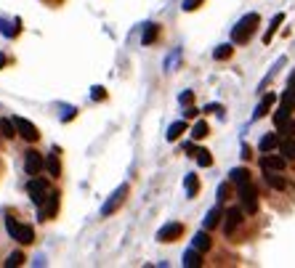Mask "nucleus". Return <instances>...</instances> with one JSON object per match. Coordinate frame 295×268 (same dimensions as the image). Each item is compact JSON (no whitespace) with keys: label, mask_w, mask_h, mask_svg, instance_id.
<instances>
[{"label":"nucleus","mask_w":295,"mask_h":268,"mask_svg":"<svg viewBox=\"0 0 295 268\" xmlns=\"http://www.w3.org/2000/svg\"><path fill=\"white\" fill-rule=\"evenodd\" d=\"M183 266L186 268H200L202 266V252L197 250V247H192L189 252H183Z\"/></svg>","instance_id":"ddd939ff"},{"label":"nucleus","mask_w":295,"mask_h":268,"mask_svg":"<svg viewBox=\"0 0 295 268\" xmlns=\"http://www.w3.org/2000/svg\"><path fill=\"white\" fill-rule=\"evenodd\" d=\"M264 178H266V184L271 188H285L287 186V181L279 175V170H264Z\"/></svg>","instance_id":"f8f14e48"},{"label":"nucleus","mask_w":295,"mask_h":268,"mask_svg":"<svg viewBox=\"0 0 295 268\" xmlns=\"http://www.w3.org/2000/svg\"><path fill=\"white\" fill-rule=\"evenodd\" d=\"M56 210H59V194L51 191L48 197H45V202L40 205V220H51L56 215Z\"/></svg>","instance_id":"6e6552de"},{"label":"nucleus","mask_w":295,"mask_h":268,"mask_svg":"<svg viewBox=\"0 0 295 268\" xmlns=\"http://www.w3.org/2000/svg\"><path fill=\"white\" fill-rule=\"evenodd\" d=\"M279 133H285L287 138H290V135H295V122H293V120L282 122V125H279Z\"/></svg>","instance_id":"2f4dec72"},{"label":"nucleus","mask_w":295,"mask_h":268,"mask_svg":"<svg viewBox=\"0 0 295 268\" xmlns=\"http://www.w3.org/2000/svg\"><path fill=\"white\" fill-rule=\"evenodd\" d=\"M192 101V90H186V93H181V104H189Z\"/></svg>","instance_id":"f704fd0d"},{"label":"nucleus","mask_w":295,"mask_h":268,"mask_svg":"<svg viewBox=\"0 0 295 268\" xmlns=\"http://www.w3.org/2000/svg\"><path fill=\"white\" fill-rule=\"evenodd\" d=\"M213 56L218 58V61H221V58H229V56H232V45H218Z\"/></svg>","instance_id":"7c9ffc66"},{"label":"nucleus","mask_w":295,"mask_h":268,"mask_svg":"<svg viewBox=\"0 0 295 268\" xmlns=\"http://www.w3.org/2000/svg\"><path fill=\"white\" fill-rule=\"evenodd\" d=\"M183 186H186V197L192 199L194 194H197V188H200V181H197V175H186V181H183Z\"/></svg>","instance_id":"5701e85b"},{"label":"nucleus","mask_w":295,"mask_h":268,"mask_svg":"<svg viewBox=\"0 0 295 268\" xmlns=\"http://www.w3.org/2000/svg\"><path fill=\"white\" fill-rule=\"evenodd\" d=\"M125 194H128V186L122 184V186H120V188H117V191L112 194V197H109V202H107V205L101 207V215H104V218H109V215H112V213L117 210V207L122 205V199H125Z\"/></svg>","instance_id":"423d86ee"},{"label":"nucleus","mask_w":295,"mask_h":268,"mask_svg":"<svg viewBox=\"0 0 295 268\" xmlns=\"http://www.w3.org/2000/svg\"><path fill=\"white\" fill-rule=\"evenodd\" d=\"M181 133H186V122H183V120L173 122V125L168 128V141H176V138H181Z\"/></svg>","instance_id":"6ab92c4d"},{"label":"nucleus","mask_w":295,"mask_h":268,"mask_svg":"<svg viewBox=\"0 0 295 268\" xmlns=\"http://www.w3.org/2000/svg\"><path fill=\"white\" fill-rule=\"evenodd\" d=\"M287 88H290L293 93H295V72H293V75H290V82H287Z\"/></svg>","instance_id":"4c0bfd02"},{"label":"nucleus","mask_w":295,"mask_h":268,"mask_svg":"<svg viewBox=\"0 0 295 268\" xmlns=\"http://www.w3.org/2000/svg\"><path fill=\"white\" fill-rule=\"evenodd\" d=\"M5 231L14 237L19 244H32L35 241V231H32V226H27V223H16L14 218H8L5 220Z\"/></svg>","instance_id":"f03ea898"},{"label":"nucleus","mask_w":295,"mask_h":268,"mask_svg":"<svg viewBox=\"0 0 295 268\" xmlns=\"http://www.w3.org/2000/svg\"><path fill=\"white\" fill-rule=\"evenodd\" d=\"M229 197V184H221L218 186V202H224Z\"/></svg>","instance_id":"473e14b6"},{"label":"nucleus","mask_w":295,"mask_h":268,"mask_svg":"<svg viewBox=\"0 0 295 268\" xmlns=\"http://www.w3.org/2000/svg\"><path fill=\"white\" fill-rule=\"evenodd\" d=\"M282 22H285V14H277V16L271 19V27L266 29V35H264V43H268V40H271V37H274V32H277V27H279Z\"/></svg>","instance_id":"393cba45"},{"label":"nucleus","mask_w":295,"mask_h":268,"mask_svg":"<svg viewBox=\"0 0 295 268\" xmlns=\"http://www.w3.org/2000/svg\"><path fill=\"white\" fill-rule=\"evenodd\" d=\"M229 181H232V184H237V186H242V184H247V181H250V173H247V167H234L232 173H229Z\"/></svg>","instance_id":"2eb2a0df"},{"label":"nucleus","mask_w":295,"mask_h":268,"mask_svg":"<svg viewBox=\"0 0 295 268\" xmlns=\"http://www.w3.org/2000/svg\"><path fill=\"white\" fill-rule=\"evenodd\" d=\"M290 112H293V109L290 107H287V104H282V107L277 109V112H274V125H282V122H287V120H290Z\"/></svg>","instance_id":"aec40b11"},{"label":"nucleus","mask_w":295,"mask_h":268,"mask_svg":"<svg viewBox=\"0 0 295 268\" xmlns=\"http://www.w3.org/2000/svg\"><path fill=\"white\" fill-rule=\"evenodd\" d=\"M258 14H247V16H242L239 22H237V27L232 29V40L234 43H247L253 37V32H255V27H258Z\"/></svg>","instance_id":"f257e3e1"},{"label":"nucleus","mask_w":295,"mask_h":268,"mask_svg":"<svg viewBox=\"0 0 295 268\" xmlns=\"http://www.w3.org/2000/svg\"><path fill=\"white\" fill-rule=\"evenodd\" d=\"M93 99H96V101L104 99V88H93Z\"/></svg>","instance_id":"c9c22d12"},{"label":"nucleus","mask_w":295,"mask_h":268,"mask_svg":"<svg viewBox=\"0 0 295 268\" xmlns=\"http://www.w3.org/2000/svg\"><path fill=\"white\" fill-rule=\"evenodd\" d=\"M285 157H274V154H264V157H261V167H264V170H279V173H282V170H285Z\"/></svg>","instance_id":"9b49d317"},{"label":"nucleus","mask_w":295,"mask_h":268,"mask_svg":"<svg viewBox=\"0 0 295 268\" xmlns=\"http://www.w3.org/2000/svg\"><path fill=\"white\" fill-rule=\"evenodd\" d=\"M22 263H24V255H22V252H11L8 258H5V266H8V268L22 266Z\"/></svg>","instance_id":"c756f323"},{"label":"nucleus","mask_w":295,"mask_h":268,"mask_svg":"<svg viewBox=\"0 0 295 268\" xmlns=\"http://www.w3.org/2000/svg\"><path fill=\"white\" fill-rule=\"evenodd\" d=\"M45 167H48L51 175H59V170H61V165H59V157H56V149L51 152V157L45 160Z\"/></svg>","instance_id":"bb28decb"},{"label":"nucleus","mask_w":295,"mask_h":268,"mask_svg":"<svg viewBox=\"0 0 295 268\" xmlns=\"http://www.w3.org/2000/svg\"><path fill=\"white\" fill-rule=\"evenodd\" d=\"M194 154H197V162H200L202 167H210L213 165V157H210L207 149H194Z\"/></svg>","instance_id":"a878e982"},{"label":"nucleus","mask_w":295,"mask_h":268,"mask_svg":"<svg viewBox=\"0 0 295 268\" xmlns=\"http://www.w3.org/2000/svg\"><path fill=\"white\" fill-rule=\"evenodd\" d=\"M157 32H160V27H157V24H147V29H144V35H141V43H144V45L154 43Z\"/></svg>","instance_id":"b1692460"},{"label":"nucleus","mask_w":295,"mask_h":268,"mask_svg":"<svg viewBox=\"0 0 295 268\" xmlns=\"http://www.w3.org/2000/svg\"><path fill=\"white\" fill-rule=\"evenodd\" d=\"M207 130H210V128H207V122H197V125L192 128V138L194 141H200V138H205V135H207Z\"/></svg>","instance_id":"cd10ccee"},{"label":"nucleus","mask_w":295,"mask_h":268,"mask_svg":"<svg viewBox=\"0 0 295 268\" xmlns=\"http://www.w3.org/2000/svg\"><path fill=\"white\" fill-rule=\"evenodd\" d=\"M239 202H242V210L250 213V215L258 210V191H255V186L250 184V181L239 186Z\"/></svg>","instance_id":"7ed1b4c3"},{"label":"nucleus","mask_w":295,"mask_h":268,"mask_svg":"<svg viewBox=\"0 0 295 268\" xmlns=\"http://www.w3.org/2000/svg\"><path fill=\"white\" fill-rule=\"evenodd\" d=\"M194 247H197L200 252H207V250H210V237H207V228L194 237Z\"/></svg>","instance_id":"f3484780"},{"label":"nucleus","mask_w":295,"mask_h":268,"mask_svg":"<svg viewBox=\"0 0 295 268\" xmlns=\"http://www.w3.org/2000/svg\"><path fill=\"white\" fill-rule=\"evenodd\" d=\"M27 194H30V199L35 202L37 207H40L43 202H45V197H48V194H51V186L45 184L43 178H35V175H32V181L27 184Z\"/></svg>","instance_id":"20e7f679"},{"label":"nucleus","mask_w":295,"mask_h":268,"mask_svg":"<svg viewBox=\"0 0 295 268\" xmlns=\"http://www.w3.org/2000/svg\"><path fill=\"white\" fill-rule=\"evenodd\" d=\"M14 125H16V130H19V135H22V138H27V141H37V138H40L37 128L32 125L30 120H24V117H14Z\"/></svg>","instance_id":"0eeeda50"},{"label":"nucleus","mask_w":295,"mask_h":268,"mask_svg":"<svg viewBox=\"0 0 295 268\" xmlns=\"http://www.w3.org/2000/svg\"><path fill=\"white\" fill-rule=\"evenodd\" d=\"M221 223V207H213L210 213H207V218H205V228L210 231V228H215Z\"/></svg>","instance_id":"412c9836"},{"label":"nucleus","mask_w":295,"mask_h":268,"mask_svg":"<svg viewBox=\"0 0 295 268\" xmlns=\"http://www.w3.org/2000/svg\"><path fill=\"white\" fill-rule=\"evenodd\" d=\"M277 146H279V135H277V133H268V135H264V138H261V143H258L261 154H268L271 149H277Z\"/></svg>","instance_id":"4468645a"},{"label":"nucleus","mask_w":295,"mask_h":268,"mask_svg":"<svg viewBox=\"0 0 295 268\" xmlns=\"http://www.w3.org/2000/svg\"><path fill=\"white\" fill-rule=\"evenodd\" d=\"M271 104H274V96H271V93L264 96V101H261L258 107H255V112H253V120H261V117H264L268 109H271Z\"/></svg>","instance_id":"dca6fc26"},{"label":"nucleus","mask_w":295,"mask_h":268,"mask_svg":"<svg viewBox=\"0 0 295 268\" xmlns=\"http://www.w3.org/2000/svg\"><path fill=\"white\" fill-rule=\"evenodd\" d=\"M279 152L285 160H295V141L293 138H285V141H279Z\"/></svg>","instance_id":"a211bd4d"},{"label":"nucleus","mask_w":295,"mask_h":268,"mask_svg":"<svg viewBox=\"0 0 295 268\" xmlns=\"http://www.w3.org/2000/svg\"><path fill=\"white\" fill-rule=\"evenodd\" d=\"M3 64H5V58H3V56H0V67H3Z\"/></svg>","instance_id":"58836bf2"},{"label":"nucleus","mask_w":295,"mask_h":268,"mask_svg":"<svg viewBox=\"0 0 295 268\" xmlns=\"http://www.w3.org/2000/svg\"><path fill=\"white\" fill-rule=\"evenodd\" d=\"M0 27H3V35L5 37H14L19 32V22H11V19H0Z\"/></svg>","instance_id":"4be33fe9"},{"label":"nucleus","mask_w":295,"mask_h":268,"mask_svg":"<svg viewBox=\"0 0 295 268\" xmlns=\"http://www.w3.org/2000/svg\"><path fill=\"white\" fill-rule=\"evenodd\" d=\"M242 215H245L242 207H232V210L226 213V223H224V231H226V234H234V231H237V226L242 223Z\"/></svg>","instance_id":"9d476101"},{"label":"nucleus","mask_w":295,"mask_h":268,"mask_svg":"<svg viewBox=\"0 0 295 268\" xmlns=\"http://www.w3.org/2000/svg\"><path fill=\"white\" fill-rule=\"evenodd\" d=\"M0 133H3L5 138H14V133H16L14 120H0Z\"/></svg>","instance_id":"c85d7f7f"},{"label":"nucleus","mask_w":295,"mask_h":268,"mask_svg":"<svg viewBox=\"0 0 295 268\" xmlns=\"http://www.w3.org/2000/svg\"><path fill=\"white\" fill-rule=\"evenodd\" d=\"M200 3H202V0H183V11H194Z\"/></svg>","instance_id":"72a5a7b5"},{"label":"nucleus","mask_w":295,"mask_h":268,"mask_svg":"<svg viewBox=\"0 0 295 268\" xmlns=\"http://www.w3.org/2000/svg\"><path fill=\"white\" fill-rule=\"evenodd\" d=\"M205 112H221V104H210V107H205Z\"/></svg>","instance_id":"e433bc0d"},{"label":"nucleus","mask_w":295,"mask_h":268,"mask_svg":"<svg viewBox=\"0 0 295 268\" xmlns=\"http://www.w3.org/2000/svg\"><path fill=\"white\" fill-rule=\"evenodd\" d=\"M43 167H45L43 154H37L35 149H30V152L24 154V170H27V175H37Z\"/></svg>","instance_id":"39448f33"},{"label":"nucleus","mask_w":295,"mask_h":268,"mask_svg":"<svg viewBox=\"0 0 295 268\" xmlns=\"http://www.w3.org/2000/svg\"><path fill=\"white\" fill-rule=\"evenodd\" d=\"M181 234H183L181 223H168V226H162L160 231H157V239H160V241H176Z\"/></svg>","instance_id":"1a4fd4ad"}]
</instances>
